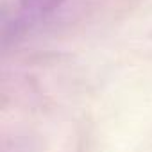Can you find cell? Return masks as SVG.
Segmentation results:
<instances>
[{
  "instance_id": "6da1fadb",
  "label": "cell",
  "mask_w": 152,
  "mask_h": 152,
  "mask_svg": "<svg viewBox=\"0 0 152 152\" xmlns=\"http://www.w3.org/2000/svg\"><path fill=\"white\" fill-rule=\"evenodd\" d=\"M64 0H22L20 20L23 23H34L54 13Z\"/></svg>"
}]
</instances>
